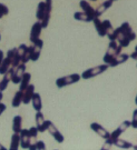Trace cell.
Returning a JSON list of instances; mask_svg holds the SVG:
<instances>
[{
  "label": "cell",
  "instance_id": "obj_1",
  "mask_svg": "<svg viewBox=\"0 0 137 150\" xmlns=\"http://www.w3.org/2000/svg\"><path fill=\"white\" fill-rule=\"evenodd\" d=\"M108 68H109V66H108L107 64H100V66H96V67L89 68V69H87L86 71H84L83 75H80V77H81L83 79H90V78H93V77H96V76H98V75H100V74H103V72H105Z\"/></svg>",
  "mask_w": 137,
  "mask_h": 150
},
{
  "label": "cell",
  "instance_id": "obj_2",
  "mask_svg": "<svg viewBox=\"0 0 137 150\" xmlns=\"http://www.w3.org/2000/svg\"><path fill=\"white\" fill-rule=\"evenodd\" d=\"M80 75L78 74H74V75H69V76H65V77H60L56 80V86L58 88H64L65 86H69V85H73V83H76L80 80Z\"/></svg>",
  "mask_w": 137,
  "mask_h": 150
},
{
  "label": "cell",
  "instance_id": "obj_3",
  "mask_svg": "<svg viewBox=\"0 0 137 150\" xmlns=\"http://www.w3.org/2000/svg\"><path fill=\"white\" fill-rule=\"evenodd\" d=\"M45 125H46V130H47L48 132L53 136L54 139L56 140L58 144H63L65 138H64L63 134H61L58 129H57V127H56V126H55L50 120H46Z\"/></svg>",
  "mask_w": 137,
  "mask_h": 150
},
{
  "label": "cell",
  "instance_id": "obj_4",
  "mask_svg": "<svg viewBox=\"0 0 137 150\" xmlns=\"http://www.w3.org/2000/svg\"><path fill=\"white\" fill-rule=\"evenodd\" d=\"M12 69H14V74H12L11 82L15 83V85H18V83L20 82L24 74L26 72V64L20 62L17 67H12Z\"/></svg>",
  "mask_w": 137,
  "mask_h": 150
},
{
  "label": "cell",
  "instance_id": "obj_5",
  "mask_svg": "<svg viewBox=\"0 0 137 150\" xmlns=\"http://www.w3.org/2000/svg\"><path fill=\"white\" fill-rule=\"evenodd\" d=\"M119 30H121V32L124 35V36H126L128 39H129V41L132 42V41H134L135 39H136V33L133 31L132 27H131V25L128 23V22H123L121 26H119Z\"/></svg>",
  "mask_w": 137,
  "mask_h": 150
},
{
  "label": "cell",
  "instance_id": "obj_6",
  "mask_svg": "<svg viewBox=\"0 0 137 150\" xmlns=\"http://www.w3.org/2000/svg\"><path fill=\"white\" fill-rule=\"evenodd\" d=\"M90 129L93 130V131H95L96 134L99 136L100 138H104V139H108V138H111V132L109 131H107L101 125H99L98 122H93L90 125Z\"/></svg>",
  "mask_w": 137,
  "mask_h": 150
},
{
  "label": "cell",
  "instance_id": "obj_7",
  "mask_svg": "<svg viewBox=\"0 0 137 150\" xmlns=\"http://www.w3.org/2000/svg\"><path fill=\"white\" fill-rule=\"evenodd\" d=\"M113 35H114V38H115V40H116L117 42L121 45L123 48H125V47H128L129 46V39L126 37V36H124L123 33L121 32L119 30V28H116V29H114V31H113Z\"/></svg>",
  "mask_w": 137,
  "mask_h": 150
},
{
  "label": "cell",
  "instance_id": "obj_8",
  "mask_svg": "<svg viewBox=\"0 0 137 150\" xmlns=\"http://www.w3.org/2000/svg\"><path fill=\"white\" fill-rule=\"evenodd\" d=\"M41 31H42V27H41V22L38 21L35 22L34 25H32L31 27V31H30V36H29V40L31 41V43L38 39V38H40V35H41Z\"/></svg>",
  "mask_w": 137,
  "mask_h": 150
},
{
  "label": "cell",
  "instance_id": "obj_9",
  "mask_svg": "<svg viewBox=\"0 0 137 150\" xmlns=\"http://www.w3.org/2000/svg\"><path fill=\"white\" fill-rule=\"evenodd\" d=\"M131 127V121L129 120H125L124 122H121V125L116 129V130H114L113 132L111 134V139H116V138H119V136H121L123 132H125L127 129Z\"/></svg>",
  "mask_w": 137,
  "mask_h": 150
},
{
  "label": "cell",
  "instance_id": "obj_10",
  "mask_svg": "<svg viewBox=\"0 0 137 150\" xmlns=\"http://www.w3.org/2000/svg\"><path fill=\"white\" fill-rule=\"evenodd\" d=\"M30 144V134L28 129H21L20 131V147L24 149H29Z\"/></svg>",
  "mask_w": 137,
  "mask_h": 150
},
{
  "label": "cell",
  "instance_id": "obj_11",
  "mask_svg": "<svg viewBox=\"0 0 137 150\" xmlns=\"http://www.w3.org/2000/svg\"><path fill=\"white\" fill-rule=\"evenodd\" d=\"M35 120H36V127H37L39 132H45L46 131V120L45 117L41 113V111H36V116H35Z\"/></svg>",
  "mask_w": 137,
  "mask_h": 150
},
{
  "label": "cell",
  "instance_id": "obj_12",
  "mask_svg": "<svg viewBox=\"0 0 137 150\" xmlns=\"http://www.w3.org/2000/svg\"><path fill=\"white\" fill-rule=\"evenodd\" d=\"M12 74H14V69L11 67L10 69L6 72L4 77H2V80L0 81V91L4 92V91L7 89V87L9 85V82L11 81V78H12Z\"/></svg>",
  "mask_w": 137,
  "mask_h": 150
},
{
  "label": "cell",
  "instance_id": "obj_13",
  "mask_svg": "<svg viewBox=\"0 0 137 150\" xmlns=\"http://www.w3.org/2000/svg\"><path fill=\"white\" fill-rule=\"evenodd\" d=\"M35 93V85L29 83V86L24 90V97H22V103L28 105L29 102H31V98Z\"/></svg>",
  "mask_w": 137,
  "mask_h": 150
},
{
  "label": "cell",
  "instance_id": "obj_14",
  "mask_svg": "<svg viewBox=\"0 0 137 150\" xmlns=\"http://www.w3.org/2000/svg\"><path fill=\"white\" fill-rule=\"evenodd\" d=\"M30 150H44L46 149V144L42 140H37L36 137H30V144H29Z\"/></svg>",
  "mask_w": 137,
  "mask_h": 150
},
{
  "label": "cell",
  "instance_id": "obj_15",
  "mask_svg": "<svg viewBox=\"0 0 137 150\" xmlns=\"http://www.w3.org/2000/svg\"><path fill=\"white\" fill-rule=\"evenodd\" d=\"M113 0H106V1H104L101 5H99L97 8L95 9V17H98L99 18L104 12H105L108 8H111V6H113Z\"/></svg>",
  "mask_w": 137,
  "mask_h": 150
},
{
  "label": "cell",
  "instance_id": "obj_16",
  "mask_svg": "<svg viewBox=\"0 0 137 150\" xmlns=\"http://www.w3.org/2000/svg\"><path fill=\"white\" fill-rule=\"evenodd\" d=\"M74 18L78 21H83V22H91L94 20L95 17L89 16L88 13H86L84 11H77L74 13Z\"/></svg>",
  "mask_w": 137,
  "mask_h": 150
},
{
  "label": "cell",
  "instance_id": "obj_17",
  "mask_svg": "<svg viewBox=\"0 0 137 150\" xmlns=\"http://www.w3.org/2000/svg\"><path fill=\"white\" fill-rule=\"evenodd\" d=\"M128 58H129V56H128L127 54H117L116 57L111 60V64H108V66H109V67H116V66H118V64H124L125 61H127Z\"/></svg>",
  "mask_w": 137,
  "mask_h": 150
},
{
  "label": "cell",
  "instance_id": "obj_18",
  "mask_svg": "<svg viewBox=\"0 0 137 150\" xmlns=\"http://www.w3.org/2000/svg\"><path fill=\"white\" fill-rule=\"evenodd\" d=\"M79 7L81 8V10L84 11V12H86V13H88L89 16L95 17V9L91 7V5H90L87 0H81L79 2Z\"/></svg>",
  "mask_w": 137,
  "mask_h": 150
},
{
  "label": "cell",
  "instance_id": "obj_19",
  "mask_svg": "<svg viewBox=\"0 0 137 150\" xmlns=\"http://www.w3.org/2000/svg\"><path fill=\"white\" fill-rule=\"evenodd\" d=\"M21 129H22V117L21 116H15L12 119V131L20 134Z\"/></svg>",
  "mask_w": 137,
  "mask_h": 150
},
{
  "label": "cell",
  "instance_id": "obj_20",
  "mask_svg": "<svg viewBox=\"0 0 137 150\" xmlns=\"http://www.w3.org/2000/svg\"><path fill=\"white\" fill-rule=\"evenodd\" d=\"M31 103H32V107L36 111H41V108H42V102H41V97L38 92H35L34 96L31 98Z\"/></svg>",
  "mask_w": 137,
  "mask_h": 150
},
{
  "label": "cell",
  "instance_id": "obj_21",
  "mask_svg": "<svg viewBox=\"0 0 137 150\" xmlns=\"http://www.w3.org/2000/svg\"><path fill=\"white\" fill-rule=\"evenodd\" d=\"M117 54H119V52H118L117 50H115V49L109 48V47H108V50H107V52H106L105 56H104V58H103V60H104V64H109L111 60L114 59Z\"/></svg>",
  "mask_w": 137,
  "mask_h": 150
},
{
  "label": "cell",
  "instance_id": "obj_22",
  "mask_svg": "<svg viewBox=\"0 0 137 150\" xmlns=\"http://www.w3.org/2000/svg\"><path fill=\"white\" fill-rule=\"evenodd\" d=\"M19 147H20V134L14 132V134L11 136L9 150H18Z\"/></svg>",
  "mask_w": 137,
  "mask_h": 150
},
{
  "label": "cell",
  "instance_id": "obj_23",
  "mask_svg": "<svg viewBox=\"0 0 137 150\" xmlns=\"http://www.w3.org/2000/svg\"><path fill=\"white\" fill-rule=\"evenodd\" d=\"M93 22H94V26H95V29H96V31H97V33L99 35L100 37H105L106 31H105V29H104V26H103V21H100V19L98 17H95Z\"/></svg>",
  "mask_w": 137,
  "mask_h": 150
},
{
  "label": "cell",
  "instance_id": "obj_24",
  "mask_svg": "<svg viewBox=\"0 0 137 150\" xmlns=\"http://www.w3.org/2000/svg\"><path fill=\"white\" fill-rule=\"evenodd\" d=\"M45 13H46V5H45V1H40V2H38L37 11H36V18H37L38 21H41L42 18L45 17Z\"/></svg>",
  "mask_w": 137,
  "mask_h": 150
},
{
  "label": "cell",
  "instance_id": "obj_25",
  "mask_svg": "<svg viewBox=\"0 0 137 150\" xmlns=\"http://www.w3.org/2000/svg\"><path fill=\"white\" fill-rule=\"evenodd\" d=\"M30 80H31V75L29 74V72H25L24 76H22V78H21L20 80V85H19V90L24 91L26 89L27 87L29 86V83H30Z\"/></svg>",
  "mask_w": 137,
  "mask_h": 150
},
{
  "label": "cell",
  "instance_id": "obj_26",
  "mask_svg": "<svg viewBox=\"0 0 137 150\" xmlns=\"http://www.w3.org/2000/svg\"><path fill=\"white\" fill-rule=\"evenodd\" d=\"M22 97H24V91L18 90L15 93V96L12 98V101H11V106L14 108L20 107V105L22 103Z\"/></svg>",
  "mask_w": 137,
  "mask_h": 150
},
{
  "label": "cell",
  "instance_id": "obj_27",
  "mask_svg": "<svg viewBox=\"0 0 137 150\" xmlns=\"http://www.w3.org/2000/svg\"><path fill=\"white\" fill-rule=\"evenodd\" d=\"M113 144H114V146H116L118 148H121V149H131V148H133V145L131 142H128L126 140L119 139V138H116V139L113 140Z\"/></svg>",
  "mask_w": 137,
  "mask_h": 150
},
{
  "label": "cell",
  "instance_id": "obj_28",
  "mask_svg": "<svg viewBox=\"0 0 137 150\" xmlns=\"http://www.w3.org/2000/svg\"><path fill=\"white\" fill-rule=\"evenodd\" d=\"M11 67V60L8 58V57H6V58H4V60H2V62H1V64H0V75L4 76L8 71V70L10 69Z\"/></svg>",
  "mask_w": 137,
  "mask_h": 150
},
{
  "label": "cell",
  "instance_id": "obj_29",
  "mask_svg": "<svg viewBox=\"0 0 137 150\" xmlns=\"http://www.w3.org/2000/svg\"><path fill=\"white\" fill-rule=\"evenodd\" d=\"M32 49H34V45L31 46H27V49L26 51H25V54L22 56V59H21V62L22 64H27L30 58H31V54H32Z\"/></svg>",
  "mask_w": 137,
  "mask_h": 150
},
{
  "label": "cell",
  "instance_id": "obj_30",
  "mask_svg": "<svg viewBox=\"0 0 137 150\" xmlns=\"http://www.w3.org/2000/svg\"><path fill=\"white\" fill-rule=\"evenodd\" d=\"M103 26H104V29H105V31H106V36H108V35L113 33V31H114V28H113L111 21H109L108 19H106V20H104V21H103Z\"/></svg>",
  "mask_w": 137,
  "mask_h": 150
},
{
  "label": "cell",
  "instance_id": "obj_31",
  "mask_svg": "<svg viewBox=\"0 0 137 150\" xmlns=\"http://www.w3.org/2000/svg\"><path fill=\"white\" fill-rule=\"evenodd\" d=\"M111 146H114V144H113V139H111V138H108V139H106V141H105V144H104V146L101 147V150L111 149Z\"/></svg>",
  "mask_w": 137,
  "mask_h": 150
},
{
  "label": "cell",
  "instance_id": "obj_32",
  "mask_svg": "<svg viewBox=\"0 0 137 150\" xmlns=\"http://www.w3.org/2000/svg\"><path fill=\"white\" fill-rule=\"evenodd\" d=\"M131 126L134 129H137V109L134 110V112H133V119L131 121Z\"/></svg>",
  "mask_w": 137,
  "mask_h": 150
},
{
  "label": "cell",
  "instance_id": "obj_33",
  "mask_svg": "<svg viewBox=\"0 0 137 150\" xmlns=\"http://www.w3.org/2000/svg\"><path fill=\"white\" fill-rule=\"evenodd\" d=\"M0 13H2L4 16H7L9 13V8L4 4H0Z\"/></svg>",
  "mask_w": 137,
  "mask_h": 150
},
{
  "label": "cell",
  "instance_id": "obj_34",
  "mask_svg": "<svg viewBox=\"0 0 137 150\" xmlns=\"http://www.w3.org/2000/svg\"><path fill=\"white\" fill-rule=\"evenodd\" d=\"M28 131H29V134H30V137H37L38 136V129L37 127H31V128L28 129Z\"/></svg>",
  "mask_w": 137,
  "mask_h": 150
},
{
  "label": "cell",
  "instance_id": "obj_35",
  "mask_svg": "<svg viewBox=\"0 0 137 150\" xmlns=\"http://www.w3.org/2000/svg\"><path fill=\"white\" fill-rule=\"evenodd\" d=\"M6 109H7V106H6L5 103H2V101H1V102H0V116L5 112Z\"/></svg>",
  "mask_w": 137,
  "mask_h": 150
},
{
  "label": "cell",
  "instance_id": "obj_36",
  "mask_svg": "<svg viewBox=\"0 0 137 150\" xmlns=\"http://www.w3.org/2000/svg\"><path fill=\"white\" fill-rule=\"evenodd\" d=\"M4 58H5V54H4V51H2V50H0V64H1V62H2Z\"/></svg>",
  "mask_w": 137,
  "mask_h": 150
},
{
  "label": "cell",
  "instance_id": "obj_37",
  "mask_svg": "<svg viewBox=\"0 0 137 150\" xmlns=\"http://www.w3.org/2000/svg\"><path fill=\"white\" fill-rule=\"evenodd\" d=\"M131 58H133L134 60H137V51H134V52L131 54Z\"/></svg>",
  "mask_w": 137,
  "mask_h": 150
},
{
  "label": "cell",
  "instance_id": "obj_38",
  "mask_svg": "<svg viewBox=\"0 0 137 150\" xmlns=\"http://www.w3.org/2000/svg\"><path fill=\"white\" fill-rule=\"evenodd\" d=\"M2 99H4V93L0 91V102L2 101Z\"/></svg>",
  "mask_w": 137,
  "mask_h": 150
},
{
  "label": "cell",
  "instance_id": "obj_39",
  "mask_svg": "<svg viewBox=\"0 0 137 150\" xmlns=\"http://www.w3.org/2000/svg\"><path fill=\"white\" fill-rule=\"evenodd\" d=\"M0 150H7V148L4 147V145H1V144H0Z\"/></svg>",
  "mask_w": 137,
  "mask_h": 150
},
{
  "label": "cell",
  "instance_id": "obj_40",
  "mask_svg": "<svg viewBox=\"0 0 137 150\" xmlns=\"http://www.w3.org/2000/svg\"><path fill=\"white\" fill-rule=\"evenodd\" d=\"M133 148H134L135 150H137V146H133Z\"/></svg>",
  "mask_w": 137,
  "mask_h": 150
},
{
  "label": "cell",
  "instance_id": "obj_41",
  "mask_svg": "<svg viewBox=\"0 0 137 150\" xmlns=\"http://www.w3.org/2000/svg\"><path fill=\"white\" fill-rule=\"evenodd\" d=\"M135 103L137 105V96H136V98H135Z\"/></svg>",
  "mask_w": 137,
  "mask_h": 150
},
{
  "label": "cell",
  "instance_id": "obj_42",
  "mask_svg": "<svg viewBox=\"0 0 137 150\" xmlns=\"http://www.w3.org/2000/svg\"><path fill=\"white\" fill-rule=\"evenodd\" d=\"M2 17H4V15H2V13H0V19H1Z\"/></svg>",
  "mask_w": 137,
  "mask_h": 150
},
{
  "label": "cell",
  "instance_id": "obj_43",
  "mask_svg": "<svg viewBox=\"0 0 137 150\" xmlns=\"http://www.w3.org/2000/svg\"><path fill=\"white\" fill-rule=\"evenodd\" d=\"M135 51H137V46L135 47Z\"/></svg>",
  "mask_w": 137,
  "mask_h": 150
},
{
  "label": "cell",
  "instance_id": "obj_44",
  "mask_svg": "<svg viewBox=\"0 0 137 150\" xmlns=\"http://www.w3.org/2000/svg\"><path fill=\"white\" fill-rule=\"evenodd\" d=\"M0 40H1V33H0Z\"/></svg>",
  "mask_w": 137,
  "mask_h": 150
},
{
  "label": "cell",
  "instance_id": "obj_45",
  "mask_svg": "<svg viewBox=\"0 0 137 150\" xmlns=\"http://www.w3.org/2000/svg\"><path fill=\"white\" fill-rule=\"evenodd\" d=\"M91 1H97V0H91Z\"/></svg>",
  "mask_w": 137,
  "mask_h": 150
},
{
  "label": "cell",
  "instance_id": "obj_46",
  "mask_svg": "<svg viewBox=\"0 0 137 150\" xmlns=\"http://www.w3.org/2000/svg\"><path fill=\"white\" fill-rule=\"evenodd\" d=\"M113 1H116V0H113Z\"/></svg>",
  "mask_w": 137,
  "mask_h": 150
}]
</instances>
